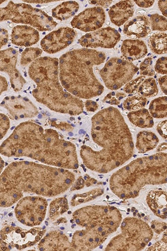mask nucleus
I'll return each instance as SVG.
<instances>
[{"label":"nucleus","instance_id":"7c9ffc66","mask_svg":"<svg viewBox=\"0 0 167 251\" xmlns=\"http://www.w3.org/2000/svg\"><path fill=\"white\" fill-rule=\"evenodd\" d=\"M137 92L140 96L145 98L156 96L158 94V88L156 80L153 78L145 79L138 88Z\"/></svg>","mask_w":167,"mask_h":251},{"label":"nucleus","instance_id":"f8f14e48","mask_svg":"<svg viewBox=\"0 0 167 251\" xmlns=\"http://www.w3.org/2000/svg\"><path fill=\"white\" fill-rule=\"evenodd\" d=\"M16 203L15 216L22 224L35 227L42 224L48 205L44 198L39 196L24 197Z\"/></svg>","mask_w":167,"mask_h":251},{"label":"nucleus","instance_id":"6e6552de","mask_svg":"<svg viewBox=\"0 0 167 251\" xmlns=\"http://www.w3.org/2000/svg\"><path fill=\"white\" fill-rule=\"evenodd\" d=\"M120 226L121 233L110 241L105 251H142L152 240L153 230L139 218H126Z\"/></svg>","mask_w":167,"mask_h":251},{"label":"nucleus","instance_id":"603ef678","mask_svg":"<svg viewBox=\"0 0 167 251\" xmlns=\"http://www.w3.org/2000/svg\"><path fill=\"white\" fill-rule=\"evenodd\" d=\"M167 1H158V6L160 8L163 15L167 18Z\"/></svg>","mask_w":167,"mask_h":251},{"label":"nucleus","instance_id":"a878e982","mask_svg":"<svg viewBox=\"0 0 167 251\" xmlns=\"http://www.w3.org/2000/svg\"><path fill=\"white\" fill-rule=\"evenodd\" d=\"M79 9L78 3L75 1L64 2L52 11L53 18L63 21L74 16Z\"/></svg>","mask_w":167,"mask_h":251},{"label":"nucleus","instance_id":"bb28decb","mask_svg":"<svg viewBox=\"0 0 167 251\" xmlns=\"http://www.w3.org/2000/svg\"><path fill=\"white\" fill-rule=\"evenodd\" d=\"M148 45L154 53L161 55L167 53V33L156 32L149 39Z\"/></svg>","mask_w":167,"mask_h":251},{"label":"nucleus","instance_id":"aec40b11","mask_svg":"<svg viewBox=\"0 0 167 251\" xmlns=\"http://www.w3.org/2000/svg\"><path fill=\"white\" fill-rule=\"evenodd\" d=\"M123 32L129 38H145L150 32L149 20L146 16H138L125 24Z\"/></svg>","mask_w":167,"mask_h":251},{"label":"nucleus","instance_id":"423d86ee","mask_svg":"<svg viewBox=\"0 0 167 251\" xmlns=\"http://www.w3.org/2000/svg\"><path fill=\"white\" fill-rule=\"evenodd\" d=\"M167 171L166 152L138 158L113 174L110 188L121 200L135 198L145 185L166 184Z\"/></svg>","mask_w":167,"mask_h":251},{"label":"nucleus","instance_id":"f257e3e1","mask_svg":"<svg viewBox=\"0 0 167 251\" xmlns=\"http://www.w3.org/2000/svg\"><path fill=\"white\" fill-rule=\"evenodd\" d=\"M92 139L97 151L87 145L81 147L80 154L89 169L106 174L131 159L134 145L131 132L117 108L109 107L96 113L92 119Z\"/></svg>","mask_w":167,"mask_h":251},{"label":"nucleus","instance_id":"cd10ccee","mask_svg":"<svg viewBox=\"0 0 167 251\" xmlns=\"http://www.w3.org/2000/svg\"><path fill=\"white\" fill-rule=\"evenodd\" d=\"M149 111L154 118H165L167 115V96L158 97L152 100L150 104Z\"/></svg>","mask_w":167,"mask_h":251},{"label":"nucleus","instance_id":"ea45409f","mask_svg":"<svg viewBox=\"0 0 167 251\" xmlns=\"http://www.w3.org/2000/svg\"><path fill=\"white\" fill-rule=\"evenodd\" d=\"M167 57H162L159 58L157 60L156 62V64L155 65L154 69L155 71L158 74L161 75H167Z\"/></svg>","mask_w":167,"mask_h":251},{"label":"nucleus","instance_id":"dca6fc26","mask_svg":"<svg viewBox=\"0 0 167 251\" xmlns=\"http://www.w3.org/2000/svg\"><path fill=\"white\" fill-rule=\"evenodd\" d=\"M76 36V32L72 28L61 27L45 36L41 42V47L48 53L54 54L70 46Z\"/></svg>","mask_w":167,"mask_h":251},{"label":"nucleus","instance_id":"4be33fe9","mask_svg":"<svg viewBox=\"0 0 167 251\" xmlns=\"http://www.w3.org/2000/svg\"><path fill=\"white\" fill-rule=\"evenodd\" d=\"M121 51L123 58L129 62L143 58L148 53L147 47L141 40H124Z\"/></svg>","mask_w":167,"mask_h":251},{"label":"nucleus","instance_id":"3c124183","mask_svg":"<svg viewBox=\"0 0 167 251\" xmlns=\"http://www.w3.org/2000/svg\"><path fill=\"white\" fill-rule=\"evenodd\" d=\"M134 2L138 6L144 8L151 7L154 3V1H134Z\"/></svg>","mask_w":167,"mask_h":251},{"label":"nucleus","instance_id":"f704fd0d","mask_svg":"<svg viewBox=\"0 0 167 251\" xmlns=\"http://www.w3.org/2000/svg\"><path fill=\"white\" fill-rule=\"evenodd\" d=\"M145 79V76H141L135 79L130 81L123 89V91L128 94H135L138 91L141 83Z\"/></svg>","mask_w":167,"mask_h":251},{"label":"nucleus","instance_id":"20e7f679","mask_svg":"<svg viewBox=\"0 0 167 251\" xmlns=\"http://www.w3.org/2000/svg\"><path fill=\"white\" fill-rule=\"evenodd\" d=\"M103 52L83 48L66 52L59 60V79L65 90L80 99L103 94L104 87L94 74L93 67L105 62Z\"/></svg>","mask_w":167,"mask_h":251},{"label":"nucleus","instance_id":"6e6d98bb","mask_svg":"<svg viewBox=\"0 0 167 251\" xmlns=\"http://www.w3.org/2000/svg\"><path fill=\"white\" fill-rule=\"evenodd\" d=\"M4 168H5V162H4L2 158L0 156V175L3 172Z\"/></svg>","mask_w":167,"mask_h":251},{"label":"nucleus","instance_id":"4d7b16f0","mask_svg":"<svg viewBox=\"0 0 167 251\" xmlns=\"http://www.w3.org/2000/svg\"><path fill=\"white\" fill-rule=\"evenodd\" d=\"M5 2V1H0V5H1V4H2L3 2Z\"/></svg>","mask_w":167,"mask_h":251},{"label":"nucleus","instance_id":"9b49d317","mask_svg":"<svg viewBox=\"0 0 167 251\" xmlns=\"http://www.w3.org/2000/svg\"><path fill=\"white\" fill-rule=\"evenodd\" d=\"M46 230L40 228L30 230L16 226H7L0 232V250H22L30 248L39 242Z\"/></svg>","mask_w":167,"mask_h":251},{"label":"nucleus","instance_id":"4468645a","mask_svg":"<svg viewBox=\"0 0 167 251\" xmlns=\"http://www.w3.org/2000/svg\"><path fill=\"white\" fill-rule=\"evenodd\" d=\"M0 106L6 109L13 120L33 118L39 114L37 107L31 101L20 96L5 97Z\"/></svg>","mask_w":167,"mask_h":251},{"label":"nucleus","instance_id":"412c9836","mask_svg":"<svg viewBox=\"0 0 167 251\" xmlns=\"http://www.w3.org/2000/svg\"><path fill=\"white\" fill-rule=\"evenodd\" d=\"M134 13V2L122 1L111 7L109 15L111 22L118 26L123 25Z\"/></svg>","mask_w":167,"mask_h":251},{"label":"nucleus","instance_id":"5fc2aeb1","mask_svg":"<svg viewBox=\"0 0 167 251\" xmlns=\"http://www.w3.org/2000/svg\"><path fill=\"white\" fill-rule=\"evenodd\" d=\"M53 1H23L24 3H46L52 2Z\"/></svg>","mask_w":167,"mask_h":251},{"label":"nucleus","instance_id":"0eeeda50","mask_svg":"<svg viewBox=\"0 0 167 251\" xmlns=\"http://www.w3.org/2000/svg\"><path fill=\"white\" fill-rule=\"evenodd\" d=\"M122 221L119 210L109 205H88L72 214V223L84 229L72 236V251H92L100 246L117 231Z\"/></svg>","mask_w":167,"mask_h":251},{"label":"nucleus","instance_id":"ddd939ff","mask_svg":"<svg viewBox=\"0 0 167 251\" xmlns=\"http://www.w3.org/2000/svg\"><path fill=\"white\" fill-rule=\"evenodd\" d=\"M120 38L119 32L114 28L107 27L83 35L79 40V43L87 49L99 47L111 49L117 45Z\"/></svg>","mask_w":167,"mask_h":251},{"label":"nucleus","instance_id":"5701e85b","mask_svg":"<svg viewBox=\"0 0 167 251\" xmlns=\"http://www.w3.org/2000/svg\"><path fill=\"white\" fill-rule=\"evenodd\" d=\"M146 203L156 216L167 219V192L162 190H152L146 196Z\"/></svg>","mask_w":167,"mask_h":251},{"label":"nucleus","instance_id":"c85d7f7f","mask_svg":"<svg viewBox=\"0 0 167 251\" xmlns=\"http://www.w3.org/2000/svg\"><path fill=\"white\" fill-rule=\"evenodd\" d=\"M69 205L66 198H56L50 205L49 218L51 221H55L68 211Z\"/></svg>","mask_w":167,"mask_h":251},{"label":"nucleus","instance_id":"2eb2a0df","mask_svg":"<svg viewBox=\"0 0 167 251\" xmlns=\"http://www.w3.org/2000/svg\"><path fill=\"white\" fill-rule=\"evenodd\" d=\"M18 57V51L13 48L0 51V72L9 76L11 86L15 92L21 91L26 83L16 68Z\"/></svg>","mask_w":167,"mask_h":251},{"label":"nucleus","instance_id":"1a4fd4ad","mask_svg":"<svg viewBox=\"0 0 167 251\" xmlns=\"http://www.w3.org/2000/svg\"><path fill=\"white\" fill-rule=\"evenodd\" d=\"M10 20L16 24L29 25L40 31H50L58 25L51 16L44 11L26 3L10 1L0 7V22Z\"/></svg>","mask_w":167,"mask_h":251},{"label":"nucleus","instance_id":"49530a36","mask_svg":"<svg viewBox=\"0 0 167 251\" xmlns=\"http://www.w3.org/2000/svg\"><path fill=\"white\" fill-rule=\"evenodd\" d=\"M85 187V182L84 178L82 176L79 177L78 179L74 182L72 185L71 191H74L75 190H79L83 189Z\"/></svg>","mask_w":167,"mask_h":251},{"label":"nucleus","instance_id":"c756f323","mask_svg":"<svg viewBox=\"0 0 167 251\" xmlns=\"http://www.w3.org/2000/svg\"><path fill=\"white\" fill-rule=\"evenodd\" d=\"M104 192V189L102 188H95L86 193L76 194L71 200V205L75 206L87 203V202L95 200L97 197L103 195Z\"/></svg>","mask_w":167,"mask_h":251},{"label":"nucleus","instance_id":"8fccbe9b","mask_svg":"<svg viewBox=\"0 0 167 251\" xmlns=\"http://www.w3.org/2000/svg\"><path fill=\"white\" fill-rule=\"evenodd\" d=\"M84 179L85 182V185H86L87 187H91V186L96 185L97 183V180L88 175H86L84 176Z\"/></svg>","mask_w":167,"mask_h":251},{"label":"nucleus","instance_id":"37998d69","mask_svg":"<svg viewBox=\"0 0 167 251\" xmlns=\"http://www.w3.org/2000/svg\"><path fill=\"white\" fill-rule=\"evenodd\" d=\"M167 120L163 121L159 124L157 127V130L163 138L167 139Z\"/></svg>","mask_w":167,"mask_h":251},{"label":"nucleus","instance_id":"c03bdc74","mask_svg":"<svg viewBox=\"0 0 167 251\" xmlns=\"http://www.w3.org/2000/svg\"><path fill=\"white\" fill-rule=\"evenodd\" d=\"M84 106L88 112H95L99 108V105L92 100H88L85 102Z\"/></svg>","mask_w":167,"mask_h":251},{"label":"nucleus","instance_id":"2f4dec72","mask_svg":"<svg viewBox=\"0 0 167 251\" xmlns=\"http://www.w3.org/2000/svg\"><path fill=\"white\" fill-rule=\"evenodd\" d=\"M148 100L145 97L140 96H134L128 97L123 102V107L129 111H134L143 108Z\"/></svg>","mask_w":167,"mask_h":251},{"label":"nucleus","instance_id":"a19ab883","mask_svg":"<svg viewBox=\"0 0 167 251\" xmlns=\"http://www.w3.org/2000/svg\"><path fill=\"white\" fill-rule=\"evenodd\" d=\"M152 229L154 232L157 234H161L162 232L165 231L167 229L166 223L160 222L158 221H153L151 223Z\"/></svg>","mask_w":167,"mask_h":251},{"label":"nucleus","instance_id":"a18cd8bd","mask_svg":"<svg viewBox=\"0 0 167 251\" xmlns=\"http://www.w3.org/2000/svg\"><path fill=\"white\" fill-rule=\"evenodd\" d=\"M148 251H167V243L162 241H159L153 246L150 247Z\"/></svg>","mask_w":167,"mask_h":251},{"label":"nucleus","instance_id":"393cba45","mask_svg":"<svg viewBox=\"0 0 167 251\" xmlns=\"http://www.w3.org/2000/svg\"><path fill=\"white\" fill-rule=\"evenodd\" d=\"M128 118L130 123L140 128H152L154 126L153 117L145 108L129 112Z\"/></svg>","mask_w":167,"mask_h":251},{"label":"nucleus","instance_id":"9d476101","mask_svg":"<svg viewBox=\"0 0 167 251\" xmlns=\"http://www.w3.org/2000/svg\"><path fill=\"white\" fill-rule=\"evenodd\" d=\"M138 71L132 62L119 58H113L100 71L101 79L109 90L115 91L127 84Z\"/></svg>","mask_w":167,"mask_h":251},{"label":"nucleus","instance_id":"f03ea898","mask_svg":"<svg viewBox=\"0 0 167 251\" xmlns=\"http://www.w3.org/2000/svg\"><path fill=\"white\" fill-rule=\"evenodd\" d=\"M75 181L74 174L68 169L34 162H13L0 175V207H10L26 194L59 196Z\"/></svg>","mask_w":167,"mask_h":251},{"label":"nucleus","instance_id":"e433bc0d","mask_svg":"<svg viewBox=\"0 0 167 251\" xmlns=\"http://www.w3.org/2000/svg\"><path fill=\"white\" fill-rule=\"evenodd\" d=\"M152 58L149 57L145 59L143 62L141 64L140 74L141 76H152L155 75V71L152 67Z\"/></svg>","mask_w":167,"mask_h":251},{"label":"nucleus","instance_id":"b1692460","mask_svg":"<svg viewBox=\"0 0 167 251\" xmlns=\"http://www.w3.org/2000/svg\"><path fill=\"white\" fill-rule=\"evenodd\" d=\"M158 143L159 139L154 133L142 131L137 135L136 148L138 152L144 153L156 148Z\"/></svg>","mask_w":167,"mask_h":251},{"label":"nucleus","instance_id":"a211bd4d","mask_svg":"<svg viewBox=\"0 0 167 251\" xmlns=\"http://www.w3.org/2000/svg\"><path fill=\"white\" fill-rule=\"evenodd\" d=\"M40 251H72L69 238L60 230H52L39 241Z\"/></svg>","mask_w":167,"mask_h":251},{"label":"nucleus","instance_id":"473e14b6","mask_svg":"<svg viewBox=\"0 0 167 251\" xmlns=\"http://www.w3.org/2000/svg\"><path fill=\"white\" fill-rule=\"evenodd\" d=\"M43 50L38 48H28L23 52L20 59V64L26 67L34 62L42 54Z\"/></svg>","mask_w":167,"mask_h":251},{"label":"nucleus","instance_id":"79ce46f5","mask_svg":"<svg viewBox=\"0 0 167 251\" xmlns=\"http://www.w3.org/2000/svg\"><path fill=\"white\" fill-rule=\"evenodd\" d=\"M9 40V33L5 29H0V50L8 42Z\"/></svg>","mask_w":167,"mask_h":251},{"label":"nucleus","instance_id":"de8ad7c7","mask_svg":"<svg viewBox=\"0 0 167 251\" xmlns=\"http://www.w3.org/2000/svg\"><path fill=\"white\" fill-rule=\"evenodd\" d=\"M159 84L160 85V87L163 92L165 95L167 94V76L164 75L161 76V78L158 79Z\"/></svg>","mask_w":167,"mask_h":251},{"label":"nucleus","instance_id":"39448f33","mask_svg":"<svg viewBox=\"0 0 167 251\" xmlns=\"http://www.w3.org/2000/svg\"><path fill=\"white\" fill-rule=\"evenodd\" d=\"M28 75L36 83L32 95L38 102L50 110L72 116L84 111L83 101L64 90L59 79V60L41 57L32 62Z\"/></svg>","mask_w":167,"mask_h":251},{"label":"nucleus","instance_id":"864d4df0","mask_svg":"<svg viewBox=\"0 0 167 251\" xmlns=\"http://www.w3.org/2000/svg\"><path fill=\"white\" fill-rule=\"evenodd\" d=\"M167 151L166 143L161 144L160 146H159L158 148L157 149V151L158 152H161L162 151Z\"/></svg>","mask_w":167,"mask_h":251},{"label":"nucleus","instance_id":"72a5a7b5","mask_svg":"<svg viewBox=\"0 0 167 251\" xmlns=\"http://www.w3.org/2000/svg\"><path fill=\"white\" fill-rule=\"evenodd\" d=\"M149 22L153 31H166L167 29V18L165 16L157 14L152 15Z\"/></svg>","mask_w":167,"mask_h":251},{"label":"nucleus","instance_id":"7ed1b4c3","mask_svg":"<svg viewBox=\"0 0 167 251\" xmlns=\"http://www.w3.org/2000/svg\"><path fill=\"white\" fill-rule=\"evenodd\" d=\"M0 153L6 157H27L45 165L68 170L79 168L74 144L58 132L44 129L28 121L20 124L0 145Z\"/></svg>","mask_w":167,"mask_h":251},{"label":"nucleus","instance_id":"4c0bfd02","mask_svg":"<svg viewBox=\"0 0 167 251\" xmlns=\"http://www.w3.org/2000/svg\"><path fill=\"white\" fill-rule=\"evenodd\" d=\"M10 122L9 117L0 113V140L6 135L10 128Z\"/></svg>","mask_w":167,"mask_h":251},{"label":"nucleus","instance_id":"6ab92c4d","mask_svg":"<svg viewBox=\"0 0 167 251\" xmlns=\"http://www.w3.org/2000/svg\"><path fill=\"white\" fill-rule=\"evenodd\" d=\"M39 39V32L30 26H16L11 32V42L18 46L30 47L37 43Z\"/></svg>","mask_w":167,"mask_h":251},{"label":"nucleus","instance_id":"09e8293b","mask_svg":"<svg viewBox=\"0 0 167 251\" xmlns=\"http://www.w3.org/2000/svg\"><path fill=\"white\" fill-rule=\"evenodd\" d=\"M112 1H90L89 2V3L92 5L99 6L104 8H107L112 3Z\"/></svg>","mask_w":167,"mask_h":251},{"label":"nucleus","instance_id":"f3484780","mask_svg":"<svg viewBox=\"0 0 167 251\" xmlns=\"http://www.w3.org/2000/svg\"><path fill=\"white\" fill-rule=\"evenodd\" d=\"M105 14L102 7L89 8L75 16L71 22L72 27L84 32H93L102 27Z\"/></svg>","mask_w":167,"mask_h":251},{"label":"nucleus","instance_id":"c9c22d12","mask_svg":"<svg viewBox=\"0 0 167 251\" xmlns=\"http://www.w3.org/2000/svg\"><path fill=\"white\" fill-rule=\"evenodd\" d=\"M125 97L126 95L124 93L112 92L105 97L102 102L116 106L119 105L121 100Z\"/></svg>","mask_w":167,"mask_h":251},{"label":"nucleus","instance_id":"58836bf2","mask_svg":"<svg viewBox=\"0 0 167 251\" xmlns=\"http://www.w3.org/2000/svg\"><path fill=\"white\" fill-rule=\"evenodd\" d=\"M50 124L51 126L55 127L57 129H60L63 131H71L74 129V127L71 124L63 121L56 120L50 121Z\"/></svg>","mask_w":167,"mask_h":251}]
</instances>
